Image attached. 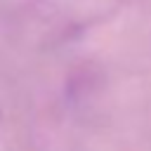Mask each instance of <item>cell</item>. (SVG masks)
I'll use <instances>...</instances> for the list:
<instances>
[{
    "instance_id": "cell-1",
    "label": "cell",
    "mask_w": 151,
    "mask_h": 151,
    "mask_svg": "<svg viewBox=\"0 0 151 151\" xmlns=\"http://www.w3.org/2000/svg\"><path fill=\"white\" fill-rule=\"evenodd\" d=\"M120 5L123 0H31L24 28L40 47H54L109 21Z\"/></svg>"
}]
</instances>
